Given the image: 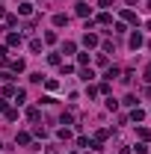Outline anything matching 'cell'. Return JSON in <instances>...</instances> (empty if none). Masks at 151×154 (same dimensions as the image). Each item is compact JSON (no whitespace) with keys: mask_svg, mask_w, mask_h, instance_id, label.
<instances>
[{"mask_svg":"<svg viewBox=\"0 0 151 154\" xmlns=\"http://www.w3.org/2000/svg\"><path fill=\"white\" fill-rule=\"evenodd\" d=\"M122 18L128 21V24H139V18H136V12H131V9H125V12H122Z\"/></svg>","mask_w":151,"mask_h":154,"instance_id":"obj_1","label":"cell"},{"mask_svg":"<svg viewBox=\"0 0 151 154\" xmlns=\"http://www.w3.org/2000/svg\"><path fill=\"white\" fill-rule=\"evenodd\" d=\"M83 45H86V48H95V45H98V36H95V33H86V36H83Z\"/></svg>","mask_w":151,"mask_h":154,"instance_id":"obj_2","label":"cell"},{"mask_svg":"<svg viewBox=\"0 0 151 154\" xmlns=\"http://www.w3.org/2000/svg\"><path fill=\"white\" fill-rule=\"evenodd\" d=\"M131 48H133V51L142 48V36H139V33H133V36H131Z\"/></svg>","mask_w":151,"mask_h":154,"instance_id":"obj_3","label":"cell"},{"mask_svg":"<svg viewBox=\"0 0 151 154\" xmlns=\"http://www.w3.org/2000/svg\"><path fill=\"white\" fill-rule=\"evenodd\" d=\"M136 134H139V139H142V142H148V139H151V131H148V128H139Z\"/></svg>","mask_w":151,"mask_h":154,"instance_id":"obj_4","label":"cell"},{"mask_svg":"<svg viewBox=\"0 0 151 154\" xmlns=\"http://www.w3.org/2000/svg\"><path fill=\"white\" fill-rule=\"evenodd\" d=\"M54 24H57V27H65V24H68V15H54Z\"/></svg>","mask_w":151,"mask_h":154,"instance_id":"obj_5","label":"cell"},{"mask_svg":"<svg viewBox=\"0 0 151 154\" xmlns=\"http://www.w3.org/2000/svg\"><path fill=\"white\" fill-rule=\"evenodd\" d=\"M89 12H92V9H89V6H86V3H77V15H83V18H86V15H89Z\"/></svg>","mask_w":151,"mask_h":154,"instance_id":"obj_6","label":"cell"},{"mask_svg":"<svg viewBox=\"0 0 151 154\" xmlns=\"http://www.w3.org/2000/svg\"><path fill=\"white\" fill-rule=\"evenodd\" d=\"M9 65H12V71H24V59H12Z\"/></svg>","mask_w":151,"mask_h":154,"instance_id":"obj_7","label":"cell"},{"mask_svg":"<svg viewBox=\"0 0 151 154\" xmlns=\"http://www.w3.org/2000/svg\"><path fill=\"white\" fill-rule=\"evenodd\" d=\"M18 12H21V15H30V12H33V6H30V3H21Z\"/></svg>","mask_w":151,"mask_h":154,"instance_id":"obj_8","label":"cell"},{"mask_svg":"<svg viewBox=\"0 0 151 154\" xmlns=\"http://www.w3.org/2000/svg\"><path fill=\"white\" fill-rule=\"evenodd\" d=\"M6 42H9V45H21V36H18V33H9V38H6Z\"/></svg>","mask_w":151,"mask_h":154,"instance_id":"obj_9","label":"cell"},{"mask_svg":"<svg viewBox=\"0 0 151 154\" xmlns=\"http://www.w3.org/2000/svg\"><path fill=\"white\" fill-rule=\"evenodd\" d=\"M80 77H83V80H92L95 71H92V68H83V71H80Z\"/></svg>","mask_w":151,"mask_h":154,"instance_id":"obj_10","label":"cell"},{"mask_svg":"<svg viewBox=\"0 0 151 154\" xmlns=\"http://www.w3.org/2000/svg\"><path fill=\"white\" fill-rule=\"evenodd\" d=\"M15 142H18V145H27V142H30V134H18V139H15Z\"/></svg>","mask_w":151,"mask_h":154,"instance_id":"obj_11","label":"cell"},{"mask_svg":"<svg viewBox=\"0 0 151 154\" xmlns=\"http://www.w3.org/2000/svg\"><path fill=\"white\" fill-rule=\"evenodd\" d=\"M131 119H133V122H142V119H145V113H142V110H133Z\"/></svg>","mask_w":151,"mask_h":154,"instance_id":"obj_12","label":"cell"},{"mask_svg":"<svg viewBox=\"0 0 151 154\" xmlns=\"http://www.w3.org/2000/svg\"><path fill=\"white\" fill-rule=\"evenodd\" d=\"M24 98H27V92H24V89H18V92H15V101H18V104H24Z\"/></svg>","mask_w":151,"mask_h":154,"instance_id":"obj_13","label":"cell"},{"mask_svg":"<svg viewBox=\"0 0 151 154\" xmlns=\"http://www.w3.org/2000/svg\"><path fill=\"white\" fill-rule=\"evenodd\" d=\"M145 80H151V62L145 65Z\"/></svg>","mask_w":151,"mask_h":154,"instance_id":"obj_14","label":"cell"}]
</instances>
